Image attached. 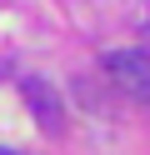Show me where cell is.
Instances as JSON below:
<instances>
[{
    "label": "cell",
    "instance_id": "cell-1",
    "mask_svg": "<svg viewBox=\"0 0 150 155\" xmlns=\"http://www.w3.org/2000/svg\"><path fill=\"white\" fill-rule=\"evenodd\" d=\"M105 70H110V80H115L125 95L150 100V55L145 50H110L105 55Z\"/></svg>",
    "mask_w": 150,
    "mask_h": 155
},
{
    "label": "cell",
    "instance_id": "cell-2",
    "mask_svg": "<svg viewBox=\"0 0 150 155\" xmlns=\"http://www.w3.org/2000/svg\"><path fill=\"white\" fill-rule=\"evenodd\" d=\"M20 90H25V105L35 110V120L45 125V130H65V105H60L55 85H45V80H25Z\"/></svg>",
    "mask_w": 150,
    "mask_h": 155
},
{
    "label": "cell",
    "instance_id": "cell-3",
    "mask_svg": "<svg viewBox=\"0 0 150 155\" xmlns=\"http://www.w3.org/2000/svg\"><path fill=\"white\" fill-rule=\"evenodd\" d=\"M0 155H20V150H0Z\"/></svg>",
    "mask_w": 150,
    "mask_h": 155
}]
</instances>
